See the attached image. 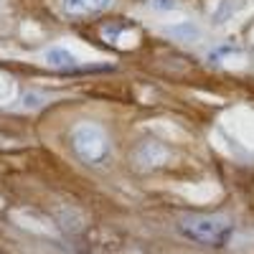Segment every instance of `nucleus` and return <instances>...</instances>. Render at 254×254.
I'll return each instance as SVG.
<instances>
[{
	"label": "nucleus",
	"mask_w": 254,
	"mask_h": 254,
	"mask_svg": "<svg viewBox=\"0 0 254 254\" xmlns=\"http://www.w3.org/2000/svg\"><path fill=\"white\" fill-rule=\"evenodd\" d=\"M112 5V0H61V8L69 15H94Z\"/></svg>",
	"instance_id": "4"
},
{
	"label": "nucleus",
	"mask_w": 254,
	"mask_h": 254,
	"mask_svg": "<svg viewBox=\"0 0 254 254\" xmlns=\"http://www.w3.org/2000/svg\"><path fill=\"white\" fill-rule=\"evenodd\" d=\"M44 61L49 64V66H54V69H76V56L69 51V49H64V46H51V49H46V54H44Z\"/></svg>",
	"instance_id": "5"
},
{
	"label": "nucleus",
	"mask_w": 254,
	"mask_h": 254,
	"mask_svg": "<svg viewBox=\"0 0 254 254\" xmlns=\"http://www.w3.org/2000/svg\"><path fill=\"white\" fill-rule=\"evenodd\" d=\"M176 226L186 239L201 247H224L231 239V231H234L226 216L216 214H183L178 216Z\"/></svg>",
	"instance_id": "1"
},
{
	"label": "nucleus",
	"mask_w": 254,
	"mask_h": 254,
	"mask_svg": "<svg viewBox=\"0 0 254 254\" xmlns=\"http://www.w3.org/2000/svg\"><path fill=\"white\" fill-rule=\"evenodd\" d=\"M168 33L173 38H181V41H196L201 36L198 26H193V23H176V26L168 28Z\"/></svg>",
	"instance_id": "6"
},
{
	"label": "nucleus",
	"mask_w": 254,
	"mask_h": 254,
	"mask_svg": "<svg viewBox=\"0 0 254 254\" xmlns=\"http://www.w3.org/2000/svg\"><path fill=\"white\" fill-rule=\"evenodd\" d=\"M71 147L81 163L87 165H102L112 158V142L107 130L99 122H79L71 130Z\"/></svg>",
	"instance_id": "2"
},
{
	"label": "nucleus",
	"mask_w": 254,
	"mask_h": 254,
	"mask_svg": "<svg viewBox=\"0 0 254 254\" xmlns=\"http://www.w3.org/2000/svg\"><path fill=\"white\" fill-rule=\"evenodd\" d=\"M168 155H171V150H168L163 142H158L155 137L142 140L135 150V160H137L140 168H158L168 160Z\"/></svg>",
	"instance_id": "3"
}]
</instances>
